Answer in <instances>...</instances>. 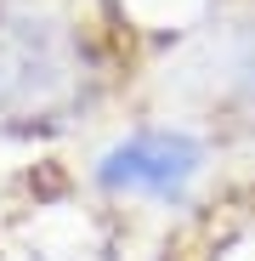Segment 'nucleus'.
<instances>
[{
  "instance_id": "obj_2",
  "label": "nucleus",
  "mask_w": 255,
  "mask_h": 261,
  "mask_svg": "<svg viewBox=\"0 0 255 261\" xmlns=\"http://www.w3.org/2000/svg\"><path fill=\"white\" fill-rule=\"evenodd\" d=\"M199 170H204L199 137L170 130V125H148L97 159V182L108 193H131V199H182Z\"/></svg>"
},
{
  "instance_id": "obj_1",
  "label": "nucleus",
  "mask_w": 255,
  "mask_h": 261,
  "mask_svg": "<svg viewBox=\"0 0 255 261\" xmlns=\"http://www.w3.org/2000/svg\"><path fill=\"white\" fill-rule=\"evenodd\" d=\"M91 57L68 17L46 6L0 12V125H57L85 102Z\"/></svg>"
}]
</instances>
